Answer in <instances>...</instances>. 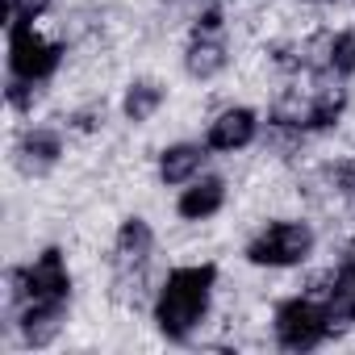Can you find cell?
<instances>
[{
    "instance_id": "1",
    "label": "cell",
    "mask_w": 355,
    "mask_h": 355,
    "mask_svg": "<svg viewBox=\"0 0 355 355\" xmlns=\"http://www.w3.org/2000/svg\"><path fill=\"white\" fill-rule=\"evenodd\" d=\"M214 284H218L214 263H189V268L167 272V280L155 297V326L167 343H189L193 338V330L209 313Z\"/></svg>"
},
{
    "instance_id": "2",
    "label": "cell",
    "mask_w": 355,
    "mask_h": 355,
    "mask_svg": "<svg viewBox=\"0 0 355 355\" xmlns=\"http://www.w3.org/2000/svg\"><path fill=\"white\" fill-rule=\"evenodd\" d=\"M13 284V309L21 305H67L71 301V272L63 263V251L59 247H46L34 263L17 268L9 276Z\"/></svg>"
},
{
    "instance_id": "3",
    "label": "cell",
    "mask_w": 355,
    "mask_h": 355,
    "mask_svg": "<svg viewBox=\"0 0 355 355\" xmlns=\"http://www.w3.org/2000/svg\"><path fill=\"white\" fill-rule=\"evenodd\" d=\"M326 338H330V322H326L318 297L301 293V297H288L276 309V343L284 351H313Z\"/></svg>"
},
{
    "instance_id": "4",
    "label": "cell",
    "mask_w": 355,
    "mask_h": 355,
    "mask_svg": "<svg viewBox=\"0 0 355 355\" xmlns=\"http://www.w3.org/2000/svg\"><path fill=\"white\" fill-rule=\"evenodd\" d=\"M309 251H313V230L305 222H272L251 239L247 259L255 268H293Z\"/></svg>"
},
{
    "instance_id": "5",
    "label": "cell",
    "mask_w": 355,
    "mask_h": 355,
    "mask_svg": "<svg viewBox=\"0 0 355 355\" xmlns=\"http://www.w3.org/2000/svg\"><path fill=\"white\" fill-rule=\"evenodd\" d=\"M63 63V46L59 42H46L34 21H13L9 26V71L21 76V80H34L42 84L46 76H55Z\"/></svg>"
},
{
    "instance_id": "6",
    "label": "cell",
    "mask_w": 355,
    "mask_h": 355,
    "mask_svg": "<svg viewBox=\"0 0 355 355\" xmlns=\"http://www.w3.org/2000/svg\"><path fill=\"white\" fill-rule=\"evenodd\" d=\"M309 297H318V305H322V313L330 322V334H343V330L355 326V276L351 272H343V268L326 272L309 288Z\"/></svg>"
},
{
    "instance_id": "7",
    "label": "cell",
    "mask_w": 355,
    "mask_h": 355,
    "mask_svg": "<svg viewBox=\"0 0 355 355\" xmlns=\"http://www.w3.org/2000/svg\"><path fill=\"white\" fill-rule=\"evenodd\" d=\"M255 134H259V117H255L251 109H226V113H218V121L209 125L205 146H209V150H222V155H234V150L251 146Z\"/></svg>"
},
{
    "instance_id": "8",
    "label": "cell",
    "mask_w": 355,
    "mask_h": 355,
    "mask_svg": "<svg viewBox=\"0 0 355 355\" xmlns=\"http://www.w3.org/2000/svg\"><path fill=\"white\" fill-rule=\"evenodd\" d=\"M150 251H155V230H150L142 218H125V222L117 226V243H113V263H117V272H121V276H125V272H142L146 259H150Z\"/></svg>"
},
{
    "instance_id": "9",
    "label": "cell",
    "mask_w": 355,
    "mask_h": 355,
    "mask_svg": "<svg viewBox=\"0 0 355 355\" xmlns=\"http://www.w3.org/2000/svg\"><path fill=\"white\" fill-rule=\"evenodd\" d=\"M17 167L26 171V175H42V171H51L55 163H59V155H63V142H59V134L55 130H26L21 138H17Z\"/></svg>"
},
{
    "instance_id": "10",
    "label": "cell",
    "mask_w": 355,
    "mask_h": 355,
    "mask_svg": "<svg viewBox=\"0 0 355 355\" xmlns=\"http://www.w3.org/2000/svg\"><path fill=\"white\" fill-rule=\"evenodd\" d=\"M226 205V180H218V175H205V180H189V189L180 193V218L184 222H205L214 218L218 209Z\"/></svg>"
},
{
    "instance_id": "11",
    "label": "cell",
    "mask_w": 355,
    "mask_h": 355,
    "mask_svg": "<svg viewBox=\"0 0 355 355\" xmlns=\"http://www.w3.org/2000/svg\"><path fill=\"white\" fill-rule=\"evenodd\" d=\"M205 159H209V146H201V142H175V146H167L159 155V180L163 184H189L193 175L205 167Z\"/></svg>"
},
{
    "instance_id": "12",
    "label": "cell",
    "mask_w": 355,
    "mask_h": 355,
    "mask_svg": "<svg viewBox=\"0 0 355 355\" xmlns=\"http://www.w3.org/2000/svg\"><path fill=\"white\" fill-rule=\"evenodd\" d=\"M184 67H189L193 80H214L226 67V42H222V34H197L193 30V42L184 51Z\"/></svg>"
},
{
    "instance_id": "13",
    "label": "cell",
    "mask_w": 355,
    "mask_h": 355,
    "mask_svg": "<svg viewBox=\"0 0 355 355\" xmlns=\"http://www.w3.org/2000/svg\"><path fill=\"white\" fill-rule=\"evenodd\" d=\"M167 101V92H163V84H155V80H134L130 88H125V101H121V113L134 121V125H142V121H150L155 113H159V105Z\"/></svg>"
},
{
    "instance_id": "14",
    "label": "cell",
    "mask_w": 355,
    "mask_h": 355,
    "mask_svg": "<svg viewBox=\"0 0 355 355\" xmlns=\"http://www.w3.org/2000/svg\"><path fill=\"white\" fill-rule=\"evenodd\" d=\"M343 109H347V92L343 88H322L305 109H301V130H330L338 117H343Z\"/></svg>"
},
{
    "instance_id": "15",
    "label": "cell",
    "mask_w": 355,
    "mask_h": 355,
    "mask_svg": "<svg viewBox=\"0 0 355 355\" xmlns=\"http://www.w3.org/2000/svg\"><path fill=\"white\" fill-rule=\"evenodd\" d=\"M326 71L334 80L355 76V34H334L330 38V46H326Z\"/></svg>"
},
{
    "instance_id": "16",
    "label": "cell",
    "mask_w": 355,
    "mask_h": 355,
    "mask_svg": "<svg viewBox=\"0 0 355 355\" xmlns=\"http://www.w3.org/2000/svg\"><path fill=\"white\" fill-rule=\"evenodd\" d=\"M51 9V0H5V26L13 21H38Z\"/></svg>"
},
{
    "instance_id": "17",
    "label": "cell",
    "mask_w": 355,
    "mask_h": 355,
    "mask_svg": "<svg viewBox=\"0 0 355 355\" xmlns=\"http://www.w3.org/2000/svg\"><path fill=\"white\" fill-rule=\"evenodd\" d=\"M5 96H9V105H13L17 113H30V109H34V101H38V88H34V80L13 76V84L5 88Z\"/></svg>"
},
{
    "instance_id": "18",
    "label": "cell",
    "mask_w": 355,
    "mask_h": 355,
    "mask_svg": "<svg viewBox=\"0 0 355 355\" xmlns=\"http://www.w3.org/2000/svg\"><path fill=\"white\" fill-rule=\"evenodd\" d=\"M330 184L338 189V193H347V197H355V159H343V163H334L330 171Z\"/></svg>"
},
{
    "instance_id": "19",
    "label": "cell",
    "mask_w": 355,
    "mask_h": 355,
    "mask_svg": "<svg viewBox=\"0 0 355 355\" xmlns=\"http://www.w3.org/2000/svg\"><path fill=\"white\" fill-rule=\"evenodd\" d=\"M338 268H343V272H351V276H355V239H351V243H347V251H343V259H338Z\"/></svg>"
},
{
    "instance_id": "20",
    "label": "cell",
    "mask_w": 355,
    "mask_h": 355,
    "mask_svg": "<svg viewBox=\"0 0 355 355\" xmlns=\"http://www.w3.org/2000/svg\"><path fill=\"white\" fill-rule=\"evenodd\" d=\"M318 5H322V0H318Z\"/></svg>"
}]
</instances>
